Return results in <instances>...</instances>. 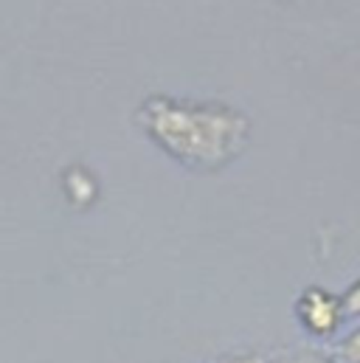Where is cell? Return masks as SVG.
Masks as SVG:
<instances>
[{"mask_svg": "<svg viewBox=\"0 0 360 363\" xmlns=\"http://www.w3.org/2000/svg\"><path fill=\"white\" fill-rule=\"evenodd\" d=\"M135 121L169 158L197 172L223 169L242 155L251 138V121L240 110L164 93L147 96Z\"/></svg>", "mask_w": 360, "mask_h": 363, "instance_id": "1", "label": "cell"}, {"mask_svg": "<svg viewBox=\"0 0 360 363\" xmlns=\"http://www.w3.org/2000/svg\"><path fill=\"white\" fill-rule=\"evenodd\" d=\"M296 318L298 324L318 338H327L332 333H338L341 321H344V307L341 298L332 296L324 287H307L298 298H296Z\"/></svg>", "mask_w": 360, "mask_h": 363, "instance_id": "2", "label": "cell"}, {"mask_svg": "<svg viewBox=\"0 0 360 363\" xmlns=\"http://www.w3.org/2000/svg\"><path fill=\"white\" fill-rule=\"evenodd\" d=\"M65 189H68V197L79 206L90 203L96 197V181L90 178L82 167H74L68 175H65Z\"/></svg>", "mask_w": 360, "mask_h": 363, "instance_id": "3", "label": "cell"}, {"mask_svg": "<svg viewBox=\"0 0 360 363\" xmlns=\"http://www.w3.org/2000/svg\"><path fill=\"white\" fill-rule=\"evenodd\" d=\"M335 361L338 363H360V330L349 333L338 350H335Z\"/></svg>", "mask_w": 360, "mask_h": 363, "instance_id": "4", "label": "cell"}, {"mask_svg": "<svg viewBox=\"0 0 360 363\" xmlns=\"http://www.w3.org/2000/svg\"><path fill=\"white\" fill-rule=\"evenodd\" d=\"M341 307H344V318L360 315V279L349 284V290H347L344 298H341Z\"/></svg>", "mask_w": 360, "mask_h": 363, "instance_id": "5", "label": "cell"}, {"mask_svg": "<svg viewBox=\"0 0 360 363\" xmlns=\"http://www.w3.org/2000/svg\"><path fill=\"white\" fill-rule=\"evenodd\" d=\"M220 363H268L262 355H234V358H225Z\"/></svg>", "mask_w": 360, "mask_h": 363, "instance_id": "6", "label": "cell"}, {"mask_svg": "<svg viewBox=\"0 0 360 363\" xmlns=\"http://www.w3.org/2000/svg\"><path fill=\"white\" fill-rule=\"evenodd\" d=\"M290 363H338V361H330V358H321V355H298V358H293Z\"/></svg>", "mask_w": 360, "mask_h": 363, "instance_id": "7", "label": "cell"}]
</instances>
